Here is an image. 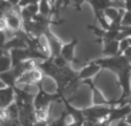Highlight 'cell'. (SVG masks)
Here are the masks:
<instances>
[{"label":"cell","mask_w":131,"mask_h":126,"mask_svg":"<svg viewBox=\"0 0 131 126\" xmlns=\"http://www.w3.org/2000/svg\"><path fill=\"white\" fill-rule=\"evenodd\" d=\"M112 106H93L88 107V108L82 109L83 115L86 120L92 123H97L100 120H104L108 117L109 111H111Z\"/></svg>","instance_id":"6da1fadb"},{"label":"cell","mask_w":131,"mask_h":126,"mask_svg":"<svg viewBox=\"0 0 131 126\" xmlns=\"http://www.w3.org/2000/svg\"><path fill=\"white\" fill-rule=\"evenodd\" d=\"M44 78V73L39 68H34L31 70L23 72L18 77L16 85H38Z\"/></svg>","instance_id":"7a4b0ae2"},{"label":"cell","mask_w":131,"mask_h":126,"mask_svg":"<svg viewBox=\"0 0 131 126\" xmlns=\"http://www.w3.org/2000/svg\"><path fill=\"white\" fill-rule=\"evenodd\" d=\"M89 5L92 7L94 15L99 13H104L107 8H118V9H124V1H115V0H88Z\"/></svg>","instance_id":"3957f363"},{"label":"cell","mask_w":131,"mask_h":126,"mask_svg":"<svg viewBox=\"0 0 131 126\" xmlns=\"http://www.w3.org/2000/svg\"><path fill=\"white\" fill-rule=\"evenodd\" d=\"M4 17L7 22L8 29L13 32H17L20 30H22V18L20 15V8L15 7V8L10 9L9 11H7L6 14H4Z\"/></svg>","instance_id":"277c9868"},{"label":"cell","mask_w":131,"mask_h":126,"mask_svg":"<svg viewBox=\"0 0 131 126\" xmlns=\"http://www.w3.org/2000/svg\"><path fill=\"white\" fill-rule=\"evenodd\" d=\"M130 112H131V106H129L128 103L121 104V106H113L111 107L109 115L106 119L112 125L114 122H118V120L124 119L127 117V115H129Z\"/></svg>","instance_id":"5b68a950"},{"label":"cell","mask_w":131,"mask_h":126,"mask_svg":"<svg viewBox=\"0 0 131 126\" xmlns=\"http://www.w3.org/2000/svg\"><path fill=\"white\" fill-rule=\"evenodd\" d=\"M46 40H47L48 47H50V57H55L58 55H60V52H61L62 48V41L55 36L54 33L52 32L51 28L48 30H46V32L44 33Z\"/></svg>","instance_id":"8992f818"},{"label":"cell","mask_w":131,"mask_h":126,"mask_svg":"<svg viewBox=\"0 0 131 126\" xmlns=\"http://www.w3.org/2000/svg\"><path fill=\"white\" fill-rule=\"evenodd\" d=\"M101 71V68L100 65H98L94 62H90L89 64H86L85 67H83L77 73L79 80H85V79H92V77H94L95 74H98Z\"/></svg>","instance_id":"52a82bcc"},{"label":"cell","mask_w":131,"mask_h":126,"mask_svg":"<svg viewBox=\"0 0 131 126\" xmlns=\"http://www.w3.org/2000/svg\"><path fill=\"white\" fill-rule=\"evenodd\" d=\"M77 45H78V39L77 38H72L70 43L62 45L60 55H61L68 63H72L76 61V57H75V48H76Z\"/></svg>","instance_id":"ba28073f"},{"label":"cell","mask_w":131,"mask_h":126,"mask_svg":"<svg viewBox=\"0 0 131 126\" xmlns=\"http://www.w3.org/2000/svg\"><path fill=\"white\" fill-rule=\"evenodd\" d=\"M15 101V92L14 87H5L0 88V110L6 109L9 104H12Z\"/></svg>","instance_id":"9c48e42d"},{"label":"cell","mask_w":131,"mask_h":126,"mask_svg":"<svg viewBox=\"0 0 131 126\" xmlns=\"http://www.w3.org/2000/svg\"><path fill=\"white\" fill-rule=\"evenodd\" d=\"M38 13H39L38 4H31V5H28V6L20 8V15H21V18H22V22L30 21Z\"/></svg>","instance_id":"30bf717a"},{"label":"cell","mask_w":131,"mask_h":126,"mask_svg":"<svg viewBox=\"0 0 131 126\" xmlns=\"http://www.w3.org/2000/svg\"><path fill=\"white\" fill-rule=\"evenodd\" d=\"M102 45H104L102 54L106 57L120 55V52H118V40H111V41H107V43H104Z\"/></svg>","instance_id":"8fae6325"},{"label":"cell","mask_w":131,"mask_h":126,"mask_svg":"<svg viewBox=\"0 0 131 126\" xmlns=\"http://www.w3.org/2000/svg\"><path fill=\"white\" fill-rule=\"evenodd\" d=\"M38 9H39V14L40 15L53 18V7L48 0H39Z\"/></svg>","instance_id":"7c38bea8"},{"label":"cell","mask_w":131,"mask_h":126,"mask_svg":"<svg viewBox=\"0 0 131 126\" xmlns=\"http://www.w3.org/2000/svg\"><path fill=\"white\" fill-rule=\"evenodd\" d=\"M12 68V59L9 53H4L0 55V73L9 70Z\"/></svg>","instance_id":"4fadbf2b"},{"label":"cell","mask_w":131,"mask_h":126,"mask_svg":"<svg viewBox=\"0 0 131 126\" xmlns=\"http://www.w3.org/2000/svg\"><path fill=\"white\" fill-rule=\"evenodd\" d=\"M121 27H131V11L124 10L121 21Z\"/></svg>","instance_id":"5bb4252c"},{"label":"cell","mask_w":131,"mask_h":126,"mask_svg":"<svg viewBox=\"0 0 131 126\" xmlns=\"http://www.w3.org/2000/svg\"><path fill=\"white\" fill-rule=\"evenodd\" d=\"M128 47H130L129 41H128V38H124V39L118 40V52H120V54H123L124 51L127 49Z\"/></svg>","instance_id":"9a60e30c"},{"label":"cell","mask_w":131,"mask_h":126,"mask_svg":"<svg viewBox=\"0 0 131 126\" xmlns=\"http://www.w3.org/2000/svg\"><path fill=\"white\" fill-rule=\"evenodd\" d=\"M86 1H88V0H70L69 5H71L76 10L81 11L82 10V5H83L84 2H86Z\"/></svg>","instance_id":"2e32d148"},{"label":"cell","mask_w":131,"mask_h":126,"mask_svg":"<svg viewBox=\"0 0 131 126\" xmlns=\"http://www.w3.org/2000/svg\"><path fill=\"white\" fill-rule=\"evenodd\" d=\"M8 25H7V22L5 20L4 16H0V33L1 32H7L8 31Z\"/></svg>","instance_id":"e0dca14e"},{"label":"cell","mask_w":131,"mask_h":126,"mask_svg":"<svg viewBox=\"0 0 131 126\" xmlns=\"http://www.w3.org/2000/svg\"><path fill=\"white\" fill-rule=\"evenodd\" d=\"M38 2H39V0H20L17 7H18V8H22V7H25V6H28V5L38 4Z\"/></svg>","instance_id":"ac0fdd59"},{"label":"cell","mask_w":131,"mask_h":126,"mask_svg":"<svg viewBox=\"0 0 131 126\" xmlns=\"http://www.w3.org/2000/svg\"><path fill=\"white\" fill-rule=\"evenodd\" d=\"M124 10L131 11V0H124Z\"/></svg>","instance_id":"d6986e66"},{"label":"cell","mask_w":131,"mask_h":126,"mask_svg":"<svg viewBox=\"0 0 131 126\" xmlns=\"http://www.w3.org/2000/svg\"><path fill=\"white\" fill-rule=\"evenodd\" d=\"M123 120H124V122L127 123L128 125H131V112L129 114V115H127V117H125Z\"/></svg>","instance_id":"ffe728a7"},{"label":"cell","mask_w":131,"mask_h":126,"mask_svg":"<svg viewBox=\"0 0 131 126\" xmlns=\"http://www.w3.org/2000/svg\"><path fill=\"white\" fill-rule=\"evenodd\" d=\"M34 126H48L47 122H36Z\"/></svg>","instance_id":"44dd1931"},{"label":"cell","mask_w":131,"mask_h":126,"mask_svg":"<svg viewBox=\"0 0 131 126\" xmlns=\"http://www.w3.org/2000/svg\"><path fill=\"white\" fill-rule=\"evenodd\" d=\"M9 2H10L12 5H13L14 7H17V5H18V2H20V0H8Z\"/></svg>","instance_id":"7402d4cb"},{"label":"cell","mask_w":131,"mask_h":126,"mask_svg":"<svg viewBox=\"0 0 131 126\" xmlns=\"http://www.w3.org/2000/svg\"><path fill=\"white\" fill-rule=\"evenodd\" d=\"M69 4H70V0H64V2H63V7H62V8H66L67 6H69Z\"/></svg>","instance_id":"603a6c76"},{"label":"cell","mask_w":131,"mask_h":126,"mask_svg":"<svg viewBox=\"0 0 131 126\" xmlns=\"http://www.w3.org/2000/svg\"><path fill=\"white\" fill-rule=\"evenodd\" d=\"M66 126H78V125H77L75 122H71V123H69V124H67Z\"/></svg>","instance_id":"cb8c5ba5"},{"label":"cell","mask_w":131,"mask_h":126,"mask_svg":"<svg viewBox=\"0 0 131 126\" xmlns=\"http://www.w3.org/2000/svg\"><path fill=\"white\" fill-rule=\"evenodd\" d=\"M48 1L51 2V5H52V7H54V5H55V2H57V0H48Z\"/></svg>","instance_id":"d4e9b609"},{"label":"cell","mask_w":131,"mask_h":126,"mask_svg":"<svg viewBox=\"0 0 131 126\" xmlns=\"http://www.w3.org/2000/svg\"><path fill=\"white\" fill-rule=\"evenodd\" d=\"M127 103L129 104V106H131V97H129V99L127 100Z\"/></svg>","instance_id":"484cf974"},{"label":"cell","mask_w":131,"mask_h":126,"mask_svg":"<svg viewBox=\"0 0 131 126\" xmlns=\"http://www.w3.org/2000/svg\"><path fill=\"white\" fill-rule=\"evenodd\" d=\"M2 87H5V85H4V83L1 81V79H0V88H2Z\"/></svg>","instance_id":"4316f807"},{"label":"cell","mask_w":131,"mask_h":126,"mask_svg":"<svg viewBox=\"0 0 131 126\" xmlns=\"http://www.w3.org/2000/svg\"><path fill=\"white\" fill-rule=\"evenodd\" d=\"M128 41H129V45L131 46V36L129 37V38H128Z\"/></svg>","instance_id":"83f0119b"},{"label":"cell","mask_w":131,"mask_h":126,"mask_svg":"<svg viewBox=\"0 0 131 126\" xmlns=\"http://www.w3.org/2000/svg\"><path fill=\"white\" fill-rule=\"evenodd\" d=\"M130 88H131V77H130Z\"/></svg>","instance_id":"f1b7e54d"},{"label":"cell","mask_w":131,"mask_h":126,"mask_svg":"<svg viewBox=\"0 0 131 126\" xmlns=\"http://www.w3.org/2000/svg\"><path fill=\"white\" fill-rule=\"evenodd\" d=\"M115 1H124V0H115Z\"/></svg>","instance_id":"f546056e"}]
</instances>
